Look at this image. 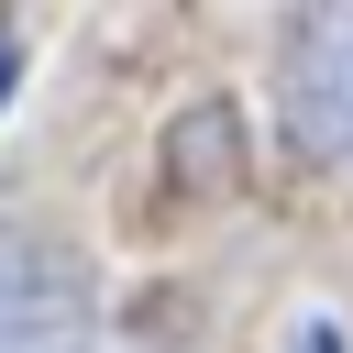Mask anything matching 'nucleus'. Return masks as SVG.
<instances>
[{
	"instance_id": "obj_1",
	"label": "nucleus",
	"mask_w": 353,
	"mask_h": 353,
	"mask_svg": "<svg viewBox=\"0 0 353 353\" xmlns=\"http://www.w3.org/2000/svg\"><path fill=\"white\" fill-rule=\"evenodd\" d=\"M0 353H88V265L33 221H0Z\"/></svg>"
},
{
	"instance_id": "obj_2",
	"label": "nucleus",
	"mask_w": 353,
	"mask_h": 353,
	"mask_svg": "<svg viewBox=\"0 0 353 353\" xmlns=\"http://www.w3.org/2000/svg\"><path fill=\"white\" fill-rule=\"evenodd\" d=\"M287 143L320 165L353 154V11H309L287 33Z\"/></svg>"
},
{
	"instance_id": "obj_3",
	"label": "nucleus",
	"mask_w": 353,
	"mask_h": 353,
	"mask_svg": "<svg viewBox=\"0 0 353 353\" xmlns=\"http://www.w3.org/2000/svg\"><path fill=\"white\" fill-rule=\"evenodd\" d=\"M287 353H342V331H331V320H309V331H298Z\"/></svg>"
}]
</instances>
